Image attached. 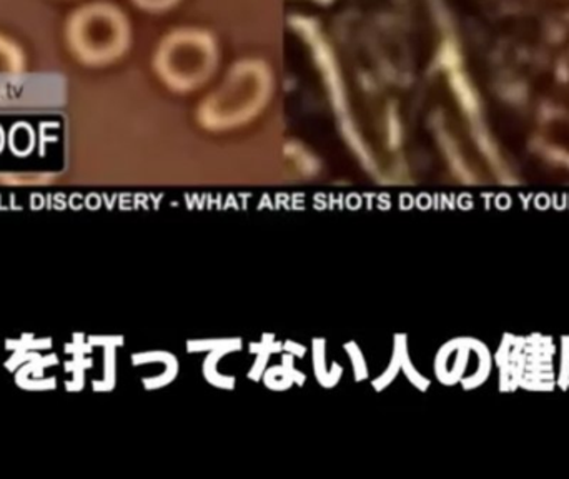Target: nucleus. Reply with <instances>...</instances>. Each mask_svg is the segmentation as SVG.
<instances>
[{
    "instance_id": "1",
    "label": "nucleus",
    "mask_w": 569,
    "mask_h": 479,
    "mask_svg": "<svg viewBox=\"0 0 569 479\" xmlns=\"http://www.w3.org/2000/svg\"><path fill=\"white\" fill-rule=\"evenodd\" d=\"M66 39L80 62L103 66L119 59L129 47V22L110 3H87L67 20Z\"/></svg>"
},
{
    "instance_id": "2",
    "label": "nucleus",
    "mask_w": 569,
    "mask_h": 479,
    "mask_svg": "<svg viewBox=\"0 0 569 479\" xmlns=\"http://www.w3.org/2000/svg\"><path fill=\"white\" fill-rule=\"evenodd\" d=\"M217 62L213 40L197 30L173 33L157 53L160 76L176 87H193L212 73Z\"/></svg>"
},
{
    "instance_id": "3",
    "label": "nucleus",
    "mask_w": 569,
    "mask_h": 479,
    "mask_svg": "<svg viewBox=\"0 0 569 479\" xmlns=\"http://www.w3.org/2000/svg\"><path fill=\"white\" fill-rule=\"evenodd\" d=\"M269 89V72L256 62L237 67L222 89L213 97L212 109L217 119H233L252 110L266 97Z\"/></svg>"
},
{
    "instance_id": "4",
    "label": "nucleus",
    "mask_w": 569,
    "mask_h": 479,
    "mask_svg": "<svg viewBox=\"0 0 569 479\" xmlns=\"http://www.w3.org/2000/svg\"><path fill=\"white\" fill-rule=\"evenodd\" d=\"M26 72L23 50L9 37L0 36V82L19 79Z\"/></svg>"
},
{
    "instance_id": "5",
    "label": "nucleus",
    "mask_w": 569,
    "mask_h": 479,
    "mask_svg": "<svg viewBox=\"0 0 569 479\" xmlns=\"http://www.w3.org/2000/svg\"><path fill=\"white\" fill-rule=\"evenodd\" d=\"M133 2L139 3L143 9L150 10H160L169 7L170 3L176 2V0H133Z\"/></svg>"
}]
</instances>
